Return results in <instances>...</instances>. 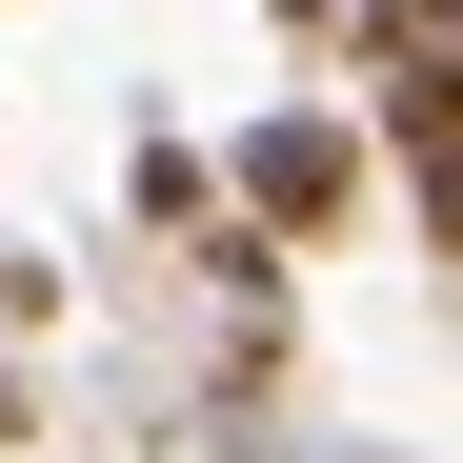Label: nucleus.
I'll use <instances>...</instances> for the list:
<instances>
[{"mask_svg": "<svg viewBox=\"0 0 463 463\" xmlns=\"http://www.w3.org/2000/svg\"><path fill=\"white\" fill-rule=\"evenodd\" d=\"M222 182H242V242H323V222L363 202V141H343V121H262Z\"/></svg>", "mask_w": 463, "mask_h": 463, "instance_id": "nucleus-1", "label": "nucleus"}, {"mask_svg": "<svg viewBox=\"0 0 463 463\" xmlns=\"http://www.w3.org/2000/svg\"><path fill=\"white\" fill-rule=\"evenodd\" d=\"M282 21H323V0H282Z\"/></svg>", "mask_w": 463, "mask_h": 463, "instance_id": "nucleus-2", "label": "nucleus"}]
</instances>
